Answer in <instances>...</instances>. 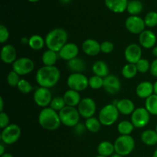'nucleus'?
<instances>
[{
  "mask_svg": "<svg viewBox=\"0 0 157 157\" xmlns=\"http://www.w3.org/2000/svg\"><path fill=\"white\" fill-rule=\"evenodd\" d=\"M59 1L61 2V3H63V4H68L71 0H59Z\"/></svg>",
  "mask_w": 157,
  "mask_h": 157,
  "instance_id": "nucleus-52",
  "label": "nucleus"
},
{
  "mask_svg": "<svg viewBox=\"0 0 157 157\" xmlns=\"http://www.w3.org/2000/svg\"><path fill=\"white\" fill-rule=\"evenodd\" d=\"M0 157H13V156H12L11 153H4L3 155H2V156H0Z\"/></svg>",
  "mask_w": 157,
  "mask_h": 157,
  "instance_id": "nucleus-50",
  "label": "nucleus"
},
{
  "mask_svg": "<svg viewBox=\"0 0 157 157\" xmlns=\"http://www.w3.org/2000/svg\"><path fill=\"white\" fill-rule=\"evenodd\" d=\"M95 157H106V156H100V155H98V156H97Z\"/></svg>",
  "mask_w": 157,
  "mask_h": 157,
  "instance_id": "nucleus-56",
  "label": "nucleus"
},
{
  "mask_svg": "<svg viewBox=\"0 0 157 157\" xmlns=\"http://www.w3.org/2000/svg\"><path fill=\"white\" fill-rule=\"evenodd\" d=\"M45 45V40L41 35H33L29 38V46L34 51H40Z\"/></svg>",
  "mask_w": 157,
  "mask_h": 157,
  "instance_id": "nucleus-29",
  "label": "nucleus"
},
{
  "mask_svg": "<svg viewBox=\"0 0 157 157\" xmlns=\"http://www.w3.org/2000/svg\"><path fill=\"white\" fill-rule=\"evenodd\" d=\"M150 72L152 76H153L154 78H157V58L153 60L150 64Z\"/></svg>",
  "mask_w": 157,
  "mask_h": 157,
  "instance_id": "nucleus-45",
  "label": "nucleus"
},
{
  "mask_svg": "<svg viewBox=\"0 0 157 157\" xmlns=\"http://www.w3.org/2000/svg\"><path fill=\"white\" fill-rule=\"evenodd\" d=\"M129 0H104L106 7L113 13L121 14L127 11Z\"/></svg>",
  "mask_w": 157,
  "mask_h": 157,
  "instance_id": "nucleus-21",
  "label": "nucleus"
},
{
  "mask_svg": "<svg viewBox=\"0 0 157 157\" xmlns=\"http://www.w3.org/2000/svg\"><path fill=\"white\" fill-rule=\"evenodd\" d=\"M67 84L69 89L84 91L89 87V78L83 73H71L67 78Z\"/></svg>",
  "mask_w": 157,
  "mask_h": 157,
  "instance_id": "nucleus-7",
  "label": "nucleus"
},
{
  "mask_svg": "<svg viewBox=\"0 0 157 157\" xmlns=\"http://www.w3.org/2000/svg\"><path fill=\"white\" fill-rule=\"evenodd\" d=\"M1 60L6 64H12L17 59V52L12 44H6L2 48Z\"/></svg>",
  "mask_w": 157,
  "mask_h": 157,
  "instance_id": "nucleus-18",
  "label": "nucleus"
},
{
  "mask_svg": "<svg viewBox=\"0 0 157 157\" xmlns=\"http://www.w3.org/2000/svg\"><path fill=\"white\" fill-rule=\"evenodd\" d=\"M139 44L144 48L150 49L156 46L157 41L156 35L153 31L144 30V32L139 35Z\"/></svg>",
  "mask_w": 157,
  "mask_h": 157,
  "instance_id": "nucleus-16",
  "label": "nucleus"
},
{
  "mask_svg": "<svg viewBox=\"0 0 157 157\" xmlns=\"http://www.w3.org/2000/svg\"><path fill=\"white\" fill-rule=\"evenodd\" d=\"M142 48L140 44L132 43L126 47L124 57L127 63L136 64L142 58Z\"/></svg>",
  "mask_w": 157,
  "mask_h": 157,
  "instance_id": "nucleus-14",
  "label": "nucleus"
},
{
  "mask_svg": "<svg viewBox=\"0 0 157 157\" xmlns=\"http://www.w3.org/2000/svg\"><path fill=\"white\" fill-rule=\"evenodd\" d=\"M120 113L124 115H131L135 110V104L133 101L128 98L119 100L115 104Z\"/></svg>",
  "mask_w": 157,
  "mask_h": 157,
  "instance_id": "nucleus-22",
  "label": "nucleus"
},
{
  "mask_svg": "<svg viewBox=\"0 0 157 157\" xmlns=\"http://www.w3.org/2000/svg\"><path fill=\"white\" fill-rule=\"evenodd\" d=\"M125 27L129 32L134 35H140L146 30L144 19L139 15H130L125 21Z\"/></svg>",
  "mask_w": 157,
  "mask_h": 157,
  "instance_id": "nucleus-12",
  "label": "nucleus"
},
{
  "mask_svg": "<svg viewBox=\"0 0 157 157\" xmlns=\"http://www.w3.org/2000/svg\"><path fill=\"white\" fill-rule=\"evenodd\" d=\"M119 111L116 105L108 104L101 109L98 114V119L103 126L109 127L114 124L119 118Z\"/></svg>",
  "mask_w": 157,
  "mask_h": 157,
  "instance_id": "nucleus-5",
  "label": "nucleus"
},
{
  "mask_svg": "<svg viewBox=\"0 0 157 157\" xmlns=\"http://www.w3.org/2000/svg\"><path fill=\"white\" fill-rule=\"evenodd\" d=\"M131 121H122L117 124V131L121 135H130L134 130Z\"/></svg>",
  "mask_w": 157,
  "mask_h": 157,
  "instance_id": "nucleus-33",
  "label": "nucleus"
},
{
  "mask_svg": "<svg viewBox=\"0 0 157 157\" xmlns=\"http://www.w3.org/2000/svg\"><path fill=\"white\" fill-rule=\"evenodd\" d=\"M68 34L67 31L61 28H56L51 30L46 35L45 46L49 50H52L55 52L59 51L67 43Z\"/></svg>",
  "mask_w": 157,
  "mask_h": 157,
  "instance_id": "nucleus-2",
  "label": "nucleus"
},
{
  "mask_svg": "<svg viewBox=\"0 0 157 157\" xmlns=\"http://www.w3.org/2000/svg\"><path fill=\"white\" fill-rule=\"evenodd\" d=\"M38 121L43 129L49 131L58 130L61 124L58 112L50 107L42 108L38 114Z\"/></svg>",
  "mask_w": 157,
  "mask_h": 157,
  "instance_id": "nucleus-3",
  "label": "nucleus"
},
{
  "mask_svg": "<svg viewBox=\"0 0 157 157\" xmlns=\"http://www.w3.org/2000/svg\"><path fill=\"white\" fill-rule=\"evenodd\" d=\"M49 107L55 110V111L59 112L60 110H61L64 107H66L65 101H64L63 97L56 96L52 98V101Z\"/></svg>",
  "mask_w": 157,
  "mask_h": 157,
  "instance_id": "nucleus-35",
  "label": "nucleus"
},
{
  "mask_svg": "<svg viewBox=\"0 0 157 157\" xmlns=\"http://www.w3.org/2000/svg\"><path fill=\"white\" fill-rule=\"evenodd\" d=\"M136 94L141 99H147L154 94V86L150 81H142L136 87Z\"/></svg>",
  "mask_w": 157,
  "mask_h": 157,
  "instance_id": "nucleus-20",
  "label": "nucleus"
},
{
  "mask_svg": "<svg viewBox=\"0 0 157 157\" xmlns=\"http://www.w3.org/2000/svg\"><path fill=\"white\" fill-rule=\"evenodd\" d=\"M35 69V63L31 58L22 57L17 58L12 64V70L20 76L27 75L32 73Z\"/></svg>",
  "mask_w": 157,
  "mask_h": 157,
  "instance_id": "nucleus-9",
  "label": "nucleus"
},
{
  "mask_svg": "<svg viewBox=\"0 0 157 157\" xmlns=\"http://www.w3.org/2000/svg\"><path fill=\"white\" fill-rule=\"evenodd\" d=\"M74 130H75V133L78 135H81L84 133L87 129H86V126L84 124H81V123H78L75 127H73Z\"/></svg>",
  "mask_w": 157,
  "mask_h": 157,
  "instance_id": "nucleus-44",
  "label": "nucleus"
},
{
  "mask_svg": "<svg viewBox=\"0 0 157 157\" xmlns=\"http://www.w3.org/2000/svg\"><path fill=\"white\" fill-rule=\"evenodd\" d=\"M150 61L146 58H141L139 61L136 64V68H137L138 73L145 74L147 71H150Z\"/></svg>",
  "mask_w": 157,
  "mask_h": 157,
  "instance_id": "nucleus-40",
  "label": "nucleus"
},
{
  "mask_svg": "<svg viewBox=\"0 0 157 157\" xmlns=\"http://www.w3.org/2000/svg\"><path fill=\"white\" fill-rule=\"evenodd\" d=\"M20 41H21V44H23V45H29V38H27V37H23V38H21Z\"/></svg>",
  "mask_w": 157,
  "mask_h": 157,
  "instance_id": "nucleus-46",
  "label": "nucleus"
},
{
  "mask_svg": "<svg viewBox=\"0 0 157 157\" xmlns=\"http://www.w3.org/2000/svg\"><path fill=\"white\" fill-rule=\"evenodd\" d=\"M89 87L93 90H99L104 87V78L93 75L89 78Z\"/></svg>",
  "mask_w": 157,
  "mask_h": 157,
  "instance_id": "nucleus-37",
  "label": "nucleus"
},
{
  "mask_svg": "<svg viewBox=\"0 0 157 157\" xmlns=\"http://www.w3.org/2000/svg\"><path fill=\"white\" fill-rule=\"evenodd\" d=\"M21 130L19 126L15 124H9L8 127L2 130L1 140L6 145H12L19 140Z\"/></svg>",
  "mask_w": 157,
  "mask_h": 157,
  "instance_id": "nucleus-8",
  "label": "nucleus"
},
{
  "mask_svg": "<svg viewBox=\"0 0 157 157\" xmlns=\"http://www.w3.org/2000/svg\"><path fill=\"white\" fill-rule=\"evenodd\" d=\"M146 26L148 28H154L157 25V12L154 11L149 12L144 17Z\"/></svg>",
  "mask_w": 157,
  "mask_h": 157,
  "instance_id": "nucleus-36",
  "label": "nucleus"
},
{
  "mask_svg": "<svg viewBox=\"0 0 157 157\" xmlns=\"http://www.w3.org/2000/svg\"><path fill=\"white\" fill-rule=\"evenodd\" d=\"M106 92L109 94H116L121 90V82L119 78L113 75H109L104 78V87Z\"/></svg>",
  "mask_w": 157,
  "mask_h": 157,
  "instance_id": "nucleus-15",
  "label": "nucleus"
},
{
  "mask_svg": "<svg viewBox=\"0 0 157 157\" xmlns=\"http://www.w3.org/2000/svg\"><path fill=\"white\" fill-rule=\"evenodd\" d=\"M144 9L143 2L140 0H130L127 5V12L130 15H139Z\"/></svg>",
  "mask_w": 157,
  "mask_h": 157,
  "instance_id": "nucleus-30",
  "label": "nucleus"
},
{
  "mask_svg": "<svg viewBox=\"0 0 157 157\" xmlns=\"http://www.w3.org/2000/svg\"><path fill=\"white\" fill-rule=\"evenodd\" d=\"M9 35L10 34L7 27L4 25H0V42L1 44H4L9 40Z\"/></svg>",
  "mask_w": 157,
  "mask_h": 157,
  "instance_id": "nucleus-42",
  "label": "nucleus"
},
{
  "mask_svg": "<svg viewBox=\"0 0 157 157\" xmlns=\"http://www.w3.org/2000/svg\"><path fill=\"white\" fill-rule=\"evenodd\" d=\"M3 109H4V101H3V98H0V112L3 111Z\"/></svg>",
  "mask_w": 157,
  "mask_h": 157,
  "instance_id": "nucleus-48",
  "label": "nucleus"
},
{
  "mask_svg": "<svg viewBox=\"0 0 157 157\" xmlns=\"http://www.w3.org/2000/svg\"><path fill=\"white\" fill-rule=\"evenodd\" d=\"M52 98L53 97L50 89L46 87H38L33 94V99L35 104L42 108H45L50 106Z\"/></svg>",
  "mask_w": 157,
  "mask_h": 157,
  "instance_id": "nucleus-11",
  "label": "nucleus"
},
{
  "mask_svg": "<svg viewBox=\"0 0 157 157\" xmlns=\"http://www.w3.org/2000/svg\"><path fill=\"white\" fill-rule=\"evenodd\" d=\"M114 49V44L110 41H104L101 43V52L104 54H110Z\"/></svg>",
  "mask_w": 157,
  "mask_h": 157,
  "instance_id": "nucleus-41",
  "label": "nucleus"
},
{
  "mask_svg": "<svg viewBox=\"0 0 157 157\" xmlns=\"http://www.w3.org/2000/svg\"><path fill=\"white\" fill-rule=\"evenodd\" d=\"M98 153L100 156L106 157L113 156L115 153L114 145L110 141H102L98 146Z\"/></svg>",
  "mask_w": 157,
  "mask_h": 157,
  "instance_id": "nucleus-26",
  "label": "nucleus"
},
{
  "mask_svg": "<svg viewBox=\"0 0 157 157\" xmlns=\"http://www.w3.org/2000/svg\"><path fill=\"white\" fill-rule=\"evenodd\" d=\"M29 2H38V1H40V0H28Z\"/></svg>",
  "mask_w": 157,
  "mask_h": 157,
  "instance_id": "nucleus-55",
  "label": "nucleus"
},
{
  "mask_svg": "<svg viewBox=\"0 0 157 157\" xmlns=\"http://www.w3.org/2000/svg\"><path fill=\"white\" fill-rule=\"evenodd\" d=\"M115 153L126 156L130 155L135 148V140L131 135H121L113 143Z\"/></svg>",
  "mask_w": 157,
  "mask_h": 157,
  "instance_id": "nucleus-4",
  "label": "nucleus"
},
{
  "mask_svg": "<svg viewBox=\"0 0 157 157\" xmlns=\"http://www.w3.org/2000/svg\"><path fill=\"white\" fill-rule=\"evenodd\" d=\"M62 97L65 101L66 106L74 107H78L82 99L80 92L71 90V89H68L67 90H66Z\"/></svg>",
  "mask_w": 157,
  "mask_h": 157,
  "instance_id": "nucleus-23",
  "label": "nucleus"
},
{
  "mask_svg": "<svg viewBox=\"0 0 157 157\" xmlns=\"http://www.w3.org/2000/svg\"><path fill=\"white\" fill-rule=\"evenodd\" d=\"M77 108L81 117L87 119L94 116L97 110V105L92 98H84L81 99Z\"/></svg>",
  "mask_w": 157,
  "mask_h": 157,
  "instance_id": "nucleus-13",
  "label": "nucleus"
},
{
  "mask_svg": "<svg viewBox=\"0 0 157 157\" xmlns=\"http://www.w3.org/2000/svg\"><path fill=\"white\" fill-rule=\"evenodd\" d=\"M9 122H10V119H9V115L5 113L4 111L0 112V128L2 130L6 128L10 124Z\"/></svg>",
  "mask_w": 157,
  "mask_h": 157,
  "instance_id": "nucleus-43",
  "label": "nucleus"
},
{
  "mask_svg": "<svg viewBox=\"0 0 157 157\" xmlns=\"http://www.w3.org/2000/svg\"><path fill=\"white\" fill-rule=\"evenodd\" d=\"M110 157H124V156H121V155L117 154V153H114V154H113V156H111Z\"/></svg>",
  "mask_w": 157,
  "mask_h": 157,
  "instance_id": "nucleus-53",
  "label": "nucleus"
},
{
  "mask_svg": "<svg viewBox=\"0 0 157 157\" xmlns=\"http://www.w3.org/2000/svg\"><path fill=\"white\" fill-rule=\"evenodd\" d=\"M84 124H85L87 130H88L90 133H94L99 131L101 127V125H102L101 124V122H100L99 119L97 117H92L86 119Z\"/></svg>",
  "mask_w": 157,
  "mask_h": 157,
  "instance_id": "nucleus-34",
  "label": "nucleus"
},
{
  "mask_svg": "<svg viewBox=\"0 0 157 157\" xmlns=\"http://www.w3.org/2000/svg\"><path fill=\"white\" fill-rule=\"evenodd\" d=\"M145 107L150 115L157 116V95L153 94L145 100Z\"/></svg>",
  "mask_w": 157,
  "mask_h": 157,
  "instance_id": "nucleus-31",
  "label": "nucleus"
},
{
  "mask_svg": "<svg viewBox=\"0 0 157 157\" xmlns=\"http://www.w3.org/2000/svg\"><path fill=\"white\" fill-rule=\"evenodd\" d=\"M153 157H157V148L156 149V150H155L154 153H153Z\"/></svg>",
  "mask_w": 157,
  "mask_h": 157,
  "instance_id": "nucleus-54",
  "label": "nucleus"
},
{
  "mask_svg": "<svg viewBox=\"0 0 157 157\" xmlns=\"http://www.w3.org/2000/svg\"><path fill=\"white\" fill-rule=\"evenodd\" d=\"M153 86H154V94H156L157 95V80L155 81L154 84H153Z\"/></svg>",
  "mask_w": 157,
  "mask_h": 157,
  "instance_id": "nucleus-51",
  "label": "nucleus"
},
{
  "mask_svg": "<svg viewBox=\"0 0 157 157\" xmlns=\"http://www.w3.org/2000/svg\"><path fill=\"white\" fill-rule=\"evenodd\" d=\"M150 120V113L145 107H138L135 109L131 114L130 121L135 128H143L149 124Z\"/></svg>",
  "mask_w": 157,
  "mask_h": 157,
  "instance_id": "nucleus-10",
  "label": "nucleus"
},
{
  "mask_svg": "<svg viewBox=\"0 0 157 157\" xmlns=\"http://www.w3.org/2000/svg\"><path fill=\"white\" fill-rule=\"evenodd\" d=\"M137 73L138 71L136 64H130V63L126 64L121 70V74L126 79H132L137 75Z\"/></svg>",
  "mask_w": 157,
  "mask_h": 157,
  "instance_id": "nucleus-32",
  "label": "nucleus"
},
{
  "mask_svg": "<svg viewBox=\"0 0 157 157\" xmlns=\"http://www.w3.org/2000/svg\"><path fill=\"white\" fill-rule=\"evenodd\" d=\"M6 144H4L3 143L0 144V156L3 155L4 153H6V147H5Z\"/></svg>",
  "mask_w": 157,
  "mask_h": 157,
  "instance_id": "nucleus-47",
  "label": "nucleus"
},
{
  "mask_svg": "<svg viewBox=\"0 0 157 157\" xmlns=\"http://www.w3.org/2000/svg\"><path fill=\"white\" fill-rule=\"evenodd\" d=\"M152 54H153V56L156 57L157 58V45H156L155 47H153V48H152Z\"/></svg>",
  "mask_w": 157,
  "mask_h": 157,
  "instance_id": "nucleus-49",
  "label": "nucleus"
},
{
  "mask_svg": "<svg viewBox=\"0 0 157 157\" xmlns=\"http://www.w3.org/2000/svg\"><path fill=\"white\" fill-rule=\"evenodd\" d=\"M141 141L144 143L145 145L155 146L157 144V132L156 130H146L141 133L140 136Z\"/></svg>",
  "mask_w": 157,
  "mask_h": 157,
  "instance_id": "nucleus-27",
  "label": "nucleus"
},
{
  "mask_svg": "<svg viewBox=\"0 0 157 157\" xmlns=\"http://www.w3.org/2000/svg\"><path fill=\"white\" fill-rule=\"evenodd\" d=\"M67 67L72 73H83L86 69V63L82 58L77 57L67 61Z\"/></svg>",
  "mask_w": 157,
  "mask_h": 157,
  "instance_id": "nucleus-25",
  "label": "nucleus"
},
{
  "mask_svg": "<svg viewBox=\"0 0 157 157\" xmlns=\"http://www.w3.org/2000/svg\"><path fill=\"white\" fill-rule=\"evenodd\" d=\"M61 122L63 125L68 127H75L80 123V115L78 108L66 106L58 112Z\"/></svg>",
  "mask_w": 157,
  "mask_h": 157,
  "instance_id": "nucleus-6",
  "label": "nucleus"
},
{
  "mask_svg": "<svg viewBox=\"0 0 157 157\" xmlns=\"http://www.w3.org/2000/svg\"><path fill=\"white\" fill-rule=\"evenodd\" d=\"M155 130H156V131L157 132V124H156V129H155Z\"/></svg>",
  "mask_w": 157,
  "mask_h": 157,
  "instance_id": "nucleus-57",
  "label": "nucleus"
},
{
  "mask_svg": "<svg viewBox=\"0 0 157 157\" xmlns=\"http://www.w3.org/2000/svg\"><path fill=\"white\" fill-rule=\"evenodd\" d=\"M91 69L94 75H97L101 78H104L110 75V69H109L108 65L107 63L101 60L95 61L92 65Z\"/></svg>",
  "mask_w": 157,
  "mask_h": 157,
  "instance_id": "nucleus-24",
  "label": "nucleus"
},
{
  "mask_svg": "<svg viewBox=\"0 0 157 157\" xmlns=\"http://www.w3.org/2000/svg\"><path fill=\"white\" fill-rule=\"evenodd\" d=\"M61 78L60 70L55 66H43L35 75V80L39 87L52 88L55 87Z\"/></svg>",
  "mask_w": 157,
  "mask_h": 157,
  "instance_id": "nucleus-1",
  "label": "nucleus"
},
{
  "mask_svg": "<svg viewBox=\"0 0 157 157\" xmlns=\"http://www.w3.org/2000/svg\"><path fill=\"white\" fill-rule=\"evenodd\" d=\"M79 53V48L76 44L67 42L58 52L60 58L66 61H68L73 58H77Z\"/></svg>",
  "mask_w": 157,
  "mask_h": 157,
  "instance_id": "nucleus-17",
  "label": "nucleus"
},
{
  "mask_svg": "<svg viewBox=\"0 0 157 157\" xmlns=\"http://www.w3.org/2000/svg\"><path fill=\"white\" fill-rule=\"evenodd\" d=\"M82 50L88 56H97L101 52V44L97 40L88 38L82 43Z\"/></svg>",
  "mask_w": 157,
  "mask_h": 157,
  "instance_id": "nucleus-19",
  "label": "nucleus"
},
{
  "mask_svg": "<svg viewBox=\"0 0 157 157\" xmlns=\"http://www.w3.org/2000/svg\"><path fill=\"white\" fill-rule=\"evenodd\" d=\"M16 87L21 94H28L31 93L33 89L31 83L25 79L20 80Z\"/></svg>",
  "mask_w": 157,
  "mask_h": 157,
  "instance_id": "nucleus-38",
  "label": "nucleus"
},
{
  "mask_svg": "<svg viewBox=\"0 0 157 157\" xmlns=\"http://www.w3.org/2000/svg\"><path fill=\"white\" fill-rule=\"evenodd\" d=\"M6 79H7L8 84H9L10 87H17L18 82H19L20 80H21V78H20L19 75H18V74L15 71H14L13 70H12L9 72Z\"/></svg>",
  "mask_w": 157,
  "mask_h": 157,
  "instance_id": "nucleus-39",
  "label": "nucleus"
},
{
  "mask_svg": "<svg viewBox=\"0 0 157 157\" xmlns=\"http://www.w3.org/2000/svg\"><path fill=\"white\" fill-rule=\"evenodd\" d=\"M58 58L59 56H58V52L48 49L43 53L41 61L44 66H55Z\"/></svg>",
  "mask_w": 157,
  "mask_h": 157,
  "instance_id": "nucleus-28",
  "label": "nucleus"
}]
</instances>
